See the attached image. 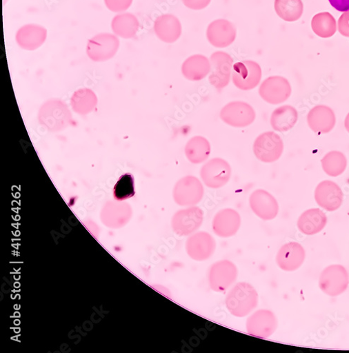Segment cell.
<instances>
[{
    "instance_id": "cell-5",
    "label": "cell",
    "mask_w": 349,
    "mask_h": 353,
    "mask_svg": "<svg viewBox=\"0 0 349 353\" xmlns=\"http://www.w3.org/2000/svg\"><path fill=\"white\" fill-rule=\"evenodd\" d=\"M220 119L230 127L243 128L254 123L256 113L250 104L243 101H232L221 109Z\"/></svg>"
},
{
    "instance_id": "cell-22",
    "label": "cell",
    "mask_w": 349,
    "mask_h": 353,
    "mask_svg": "<svg viewBox=\"0 0 349 353\" xmlns=\"http://www.w3.org/2000/svg\"><path fill=\"white\" fill-rule=\"evenodd\" d=\"M154 31L160 41L166 43H173L181 38L183 28L178 17L166 14L157 18Z\"/></svg>"
},
{
    "instance_id": "cell-14",
    "label": "cell",
    "mask_w": 349,
    "mask_h": 353,
    "mask_svg": "<svg viewBox=\"0 0 349 353\" xmlns=\"http://www.w3.org/2000/svg\"><path fill=\"white\" fill-rule=\"evenodd\" d=\"M217 248V243L210 233L197 232L191 234L186 244L188 255L197 261H203L209 259Z\"/></svg>"
},
{
    "instance_id": "cell-15",
    "label": "cell",
    "mask_w": 349,
    "mask_h": 353,
    "mask_svg": "<svg viewBox=\"0 0 349 353\" xmlns=\"http://www.w3.org/2000/svg\"><path fill=\"white\" fill-rule=\"evenodd\" d=\"M250 207L254 214L263 221L275 219L279 211L275 197L265 190L254 191L249 199Z\"/></svg>"
},
{
    "instance_id": "cell-36",
    "label": "cell",
    "mask_w": 349,
    "mask_h": 353,
    "mask_svg": "<svg viewBox=\"0 0 349 353\" xmlns=\"http://www.w3.org/2000/svg\"><path fill=\"white\" fill-rule=\"evenodd\" d=\"M344 127L346 131L349 133V112L346 117L345 121H344Z\"/></svg>"
},
{
    "instance_id": "cell-12",
    "label": "cell",
    "mask_w": 349,
    "mask_h": 353,
    "mask_svg": "<svg viewBox=\"0 0 349 353\" xmlns=\"http://www.w3.org/2000/svg\"><path fill=\"white\" fill-rule=\"evenodd\" d=\"M278 327L276 315L268 310H259L249 316L246 321V330L249 335L268 339L272 336Z\"/></svg>"
},
{
    "instance_id": "cell-21",
    "label": "cell",
    "mask_w": 349,
    "mask_h": 353,
    "mask_svg": "<svg viewBox=\"0 0 349 353\" xmlns=\"http://www.w3.org/2000/svg\"><path fill=\"white\" fill-rule=\"evenodd\" d=\"M309 128L317 134H328L336 125V116L333 110L324 105L312 108L308 114Z\"/></svg>"
},
{
    "instance_id": "cell-31",
    "label": "cell",
    "mask_w": 349,
    "mask_h": 353,
    "mask_svg": "<svg viewBox=\"0 0 349 353\" xmlns=\"http://www.w3.org/2000/svg\"><path fill=\"white\" fill-rule=\"evenodd\" d=\"M134 179L131 173H126L115 184L113 189V196L116 200L123 201L134 196Z\"/></svg>"
},
{
    "instance_id": "cell-17",
    "label": "cell",
    "mask_w": 349,
    "mask_h": 353,
    "mask_svg": "<svg viewBox=\"0 0 349 353\" xmlns=\"http://www.w3.org/2000/svg\"><path fill=\"white\" fill-rule=\"evenodd\" d=\"M237 32L234 23L226 19H217L210 23L207 38L210 43L217 48H225L234 43Z\"/></svg>"
},
{
    "instance_id": "cell-23",
    "label": "cell",
    "mask_w": 349,
    "mask_h": 353,
    "mask_svg": "<svg viewBox=\"0 0 349 353\" xmlns=\"http://www.w3.org/2000/svg\"><path fill=\"white\" fill-rule=\"evenodd\" d=\"M211 64L209 59L203 54H194L186 59L182 65L181 72L184 77L192 81L205 79L210 73Z\"/></svg>"
},
{
    "instance_id": "cell-27",
    "label": "cell",
    "mask_w": 349,
    "mask_h": 353,
    "mask_svg": "<svg viewBox=\"0 0 349 353\" xmlns=\"http://www.w3.org/2000/svg\"><path fill=\"white\" fill-rule=\"evenodd\" d=\"M212 152L210 141L203 137L195 136L191 138L185 147V154L188 160L192 164L206 162Z\"/></svg>"
},
{
    "instance_id": "cell-25",
    "label": "cell",
    "mask_w": 349,
    "mask_h": 353,
    "mask_svg": "<svg viewBox=\"0 0 349 353\" xmlns=\"http://www.w3.org/2000/svg\"><path fill=\"white\" fill-rule=\"evenodd\" d=\"M139 26L137 17L128 12L115 15L111 22L113 34L123 39L134 38L139 31Z\"/></svg>"
},
{
    "instance_id": "cell-8",
    "label": "cell",
    "mask_w": 349,
    "mask_h": 353,
    "mask_svg": "<svg viewBox=\"0 0 349 353\" xmlns=\"http://www.w3.org/2000/svg\"><path fill=\"white\" fill-rule=\"evenodd\" d=\"M292 93V85L288 80L280 76L267 78L259 88L260 97L272 105L284 103L290 98Z\"/></svg>"
},
{
    "instance_id": "cell-19",
    "label": "cell",
    "mask_w": 349,
    "mask_h": 353,
    "mask_svg": "<svg viewBox=\"0 0 349 353\" xmlns=\"http://www.w3.org/2000/svg\"><path fill=\"white\" fill-rule=\"evenodd\" d=\"M306 259V251L303 247L296 242L288 243L279 250L276 261L278 267L287 272L299 270Z\"/></svg>"
},
{
    "instance_id": "cell-35",
    "label": "cell",
    "mask_w": 349,
    "mask_h": 353,
    "mask_svg": "<svg viewBox=\"0 0 349 353\" xmlns=\"http://www.w3.org/2000/svg\"><path fill=\"white\" fill-rule=\"evenodd\" d=\"M329 2L338 12H349V0H329Z\"/></svg>"
},
{
    "instance_id": "cell-18",
    "label": "cell",
    "mask_w": 349,
    "mask_h": 353,
    "mask_svg": "<svg viewBox=\"0 0 349 353\" xmlns=\"http://www.w3.org/2000/svg\"><path fill=\"white\" fill-rule=\"evenodd\" d=\"M47 37L46 27L37 23H28L18 29L15 39L21 48L32 51L42 46Z\"/></svg>"
},
{
    "instance_id": "cell-4",
    "label": "cell",
    "mask_w": 349,
    "mask_h": 353,
    "mask_svg": "<svg viewBox=\"0 0 349 353\" xmlns=\"http://www.w3.org/2000/svg\"><path fill=\"white\" fill-rule=\"evenodd\" d=\"M283 152V142L274 132L261 134L253 144V152L260 161L271 163L278 161Z\"/></svg>"
},
{
    "instance_id": "cell-28",
    "label": "cell",
    "mask_w": 349,
    "mask_h": 353,
    "mask_svg": "<svg viewBox=\"0 0 349 353\" xmlns=\"http://www.w3.org/2000/svg\"><path fill=\"white\" fill-rule=\"evenodd\" d=\"M275 10L281 19L294 22L301 19L304 7L302 0H275Z\"/></svg>"
},
{
    "instance_id": "cell-26",
    "label": "cell",
    "mask_w": 349,
    "mask_h": 353,
    "mask_svg": "<svg viewBox=\"0 0 349 353\" xmlns=\"http://www.w3.org/2000/svg\"><path fill=\"white\" fill-rule=\"evenodd\" d=\"M299 120L297 110L292 105H282L275 109L271 115L270 123L274 130L286 132L295 128Z\"/></svg>"
},
{
    "instance_id": "cell-20",
    "label": "cell",
    "mask_w": 349,
    "mask_h": 353,
    "mask_svg": "<svg viewBox=\"0 0 349 353\" xmlns=\"http://www.w3.org/2000/svg\"><path fill=\"white\" fill-rule=\"evenodd\" d=\"M241 225V218L238 212L232 209L219 211L212 222L214 232L222 239H228L239 232Z\"/></svg>"
},
{
    "instance_id": "cell-30",
    "label": "cell",
    "mask_w": 349,
    "mask_h": 353,
    "mask_svg": "<svg viewBox=\"0 0 349 353\" xmlns=\"http://www.w3.org/2000/svg\"><path fill=\"white\" fill-rule=\"evenodd\" d=\"M324 172L329 176L336 178L342 174L347 167V159L341 152H328L321 160Z\"/></svg>"
},
{
    "instance_id": "cell-9",
    "label": "cell",
    "mask_w": 349,
    "mask_h": 353,
    "mask_svg": "<svg viewBox=\"0 0 349 353\" xmlns=\"http://www.w3.org/2000/svg\"><path fill=\"white\" fill-rule=\"evenodd\" d=\"M238 276V268L235 263L229 260L219 261L210 270V287L215 292H224L237 281Z\"/></svg>"
},
{
    "instance_id": "cell-32",
    "label": "cell",
    "mask_w": 349,
    "mask_h": 353,
    "mask_svg": "<svg viewBox=\"0 0 349 353\" xmlns=\"http://www.w3.org/2000/svg\"><path fill=\"white\" fill-rule=\"evenodd\" d=\"M106 7L112 12H126L133 3V0H104Z\"/></svg>"
},
{
    "instance_id": "cell-29",
    "label": "cell",
    "mask_w": 349,
    "mask_h": 353,
    "mask_svg": "<svg viewBox=\"0 0 349 353\" xmlns=\"http://www.w3.org/2000/svg\"><path fill=\"white\" fill-rule=\"evenodd\" d=\"M313 32L319 37L328 39L332 37L337 29L335 18L329 12L315 14L311 21Z\"/></svg>"
},
{
    "instance_id": "cell-34",
    "label": "cell",
    "mask_w": 349,
    "mask_h": 353,
    "mask_svg": "<svg viewBox=\"0 0 349 353\" xmlns=\"http://www.w3.org/2000/svg\"><path fill=\"white\" fill-rule=\"evenodd\" d=\"M338 31L344 37H349V12H343L338 21Z\"/></svg>"
},
{
    "instance_id": "cell-3",
    "label": "cell",
    "mask_w": 349,
    "mask_h": 353,
    "mask_svg": "<svg viewBox=\"0 0 349 353\" xmlns=\"http://www.w3.org/2000/svg\"><path fill=\"white\" fill-rule=\"evenodd\" d=\"M349 285V274L346 268L339 264H333L326 268L319 279V287L331 297L341 295Z\"/></svg>"
},
{
    "instance_id": "cell-24",
    "label": "cell",
    "mask_w": 349,
    "mask_h": 353,
    "mask_svg": "<svg viewBox=\"0 0 349 353\" xmlns=\"http://www.w3.org/2000/svg\"><path fill=\"white\" fill-rule=\"evenodd\" d=\"M328 223L326 214L319 209H310L299 217L297 226L304 234L314 235L321 232Z\"/></svg>"
},
{
    "instance_id": "cell-1",
    "label": "cell",
    "mask_w": 349,
    "mask_h": 353,
    "mask_svg": "<svg viewBox=\"0 0 349 353\" xmlns=\"http://www.w3.org/2000/svg\"><path fill=\"white\" fill-rule=\"evenodd\" d=\"M259 296L255 288L248 283L241 282L232 287L226 298L228 312L237 317L250 314L258 305Z\"/></svg>"
},
{
    "instance_id": "cell-16",
    "label": "cell",
    "mask_w": 349,
    "mask_h": 353,
    "mask_svg": "<svg viewBox=\"0 0 349 353\" xmlns=\"http://www.w3.org/2000/svg\"><path fill=\"white\" fill-rule=\"evenodd\" d=\"M315 199L319 207L332 212L338 210L343 201V193L335 182L324 181L315 190Z\"/></svg>"
},
{
    "instance_id": "cell-6",
    "label": "cell",
    "mask_w": 349,
    "mask_h": 353,
    "mask_svg": "<svg viewBox=\"0 0 349 353\" xmlns=\"http://www.w3.org/2000/svg\"><path fill=\"white\" fill-rule=\"evenodd\" d=\"M200 176L203 184L208 188L219 189L229 182L231 168L226 160L215 158L202 165Z\"/></svg>"
},
{
    "instance_id": "cell-13",
    "label": "cell",
    "mask_w": 349,
    "mask_h": 353,
    "mask_svg": "<svg viewBox=\"0 0 349 353\" xmlns=\"http://www.w3.org/2000/svg\"><path fill=\"white\" fill-rule=\"evenodd\" d=\"M211 70L209 74V81L214 87L221 90L226 87L232 77L234 59L222 51L214 52L210 58Z\"/></svg>"
},
{
    "instance_id": "cell-33",
    "label": "cell",
    "mask_w": 349,
    "mask_h": 353,
    "mask_svg": "<svg viewBox=\"0 0 349 353\" xmlns=\"http://www.w3.org/2000/svg\"><path fill=\"white\" fill-rule=\"evenodd\" d=\"M184 6L192 10H201L207 8L212 0H182Z\"/></svg>"
},
{
    "instance_id": "cell-7",
    "label": "cell",
    "mask_w": 349,
    "mask_h": 353,
    "mask_svg": "<svg viewBox=\"0 0 349 353\" xmlns=\"http://www.w3.org/2000/svg\"><path fill=\"white\" fill-rule=\"evenodd\" d=\"M205 213L196 205L179 210L172 216L171 225L174 233L181 237L190 236L203 223Z\"/></svg>"
},
{
    "instance_id": "cell-2",
    "label": "cell",
    "mask_w": 349,
    "mask_h": 353,
    "mask_svg": "<svg viewBox=\"0 0 349 353\" xmlns=\"http://www.w3.org/2000/svg\"><path fill=\"white\" fill-rule=\"evenodd\" d=\"M205 194L201 181L192 175L183 176L174 186V202L181 207L190 208L198 204Z\"/></svg>"
},
{
    "instance_id": "cell-11",
    "label": "cell",
    "mask_w": 349,
    "mask_h": 353,
    "mask_svg": "<svg viewBox=\"0 0 349 353\" xmlns=\"http://www.w3.org/2000/svg\"><path fill=\"white\" fill-rule=\"evenodd\" d=\"M121 46L119 38L110 33L99 34L86 45L87 54L94 61H104L117 53Z\"/></svg>"
},
{
    "instance_id": "cell-10",
    "label": "cell",
    "mask_w": 349,
    "mask_h": 353,
    "mask_svg": "<svg viewBox=\"0 0 349 353\" xmlns=\"http://www.w3.org/2000/svg\"><path fill=\"white\" fill-rule=\"evenodd\" d=\"M263 72L260 65L252 61L237 63L232 70V83L242 91L254 90L260 83Z\"/></svg>"
}]
</instances>
